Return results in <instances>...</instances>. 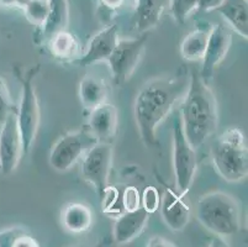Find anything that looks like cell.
I'll return each mask as SVG.
<instances>
[{
	"mask_svg": "<svg viewBox=\"0 0 248 247\" xmlns=\"http://www.w3.org/2000/svg\"><path fill=\"white\" fill-rule=\"evenodd\" d=\"M189 78L188 69L180 67L177 76L152 79L140 89L134 112L140 136L146 146L158 144L157 129L174 106L182 103L188 90Z\"/></svg>",
	"mask_w": 248,
	"mask_h": 247,
	"instance_id": "cell-1",
	"label": "cell"
},
{
	"mask_svg": "<svg viewBox=\"0 0 248 247\" xmlns=\"http://www.w3.org/2000/svg\"><path fill=\"white\" fill-rule=\"evenodd\" d=\"M179 114L183 131L194 148L202 146L217 128V101L197 69L190 72L189 87Z\"/></svg>",
	"mask_w": 248,
	"mask_h": 247,
	"instance_id": "cell-2",
	"label": "cell"
},
{
	"mask_svg": "<svg viewBox=\"0 0 248 247\" xmlns=\"http://www.w3.org/2000/svg\"><path fill=\"white\" fill-rule=\"evenodd\" d=\"M211 158L216 172L229 183H238L248 174L247 145L242 131L229 129L211 145Z\"/></svg>",
	"mask_w": 248,
	"mask_h": 247,
	"instance_id": "cell-3",
	"label": "cell"
},
{
	"mask_svg": "<svg viewBox=\"0 0 248 247\" xmlns=\"http://www.w3.org/2000/svg\"><path fill=\"white\" fill-rule=\"evenodd\" d=\"M197 216L206 230L220 237L240 231L241 213L236 199L224 192H211L199 199Z\"/></svg>",
	"mask_w": 248,
	"mask_h": 247,
	"instance_id": "cell-4",
	"label": "cell"
},
{
	"mask_svg": "<svg viewBox=\"0 0 248 247\" xmlns=\"http://www.w3.org/2000/svg\"><path fill=\"white\" fill-rule=\"evenodd\" d=\"M41 66L35 65L29 69H22L19 66L14 67V74L21 83V100L16 108V116L19 128L21 131L24 153H29L37 136L41 112L40 101L35 88V78L40 73Z\"/></svg>",
	"mask_w": 248,
	"mask_h": 247,
	"instance_id": "cell-5",
	"label": "cell"
},
{
	"mask_svg": "<svg viewBox=\"0 0 248 247\" xmlns=\"http://www.w3.org/2000/svg\"><path fill=\"white\" fill-rule=\"evenodd\" d=\"M197 168V148L189 144L183 131L180 114L177 113L173 125V171L178 192L183 196H186L190 189Z\"/></svg>",
	"mask_w": 248,
	"mask_h": 247,
	"instance_id": "cell-6",
	"label": "cell"
},
{
	"mask_svg": "<svg viewBox=\"0 0 248 247\" xmlns=\"http://www.w3.org/2000/svg\"><path fill=\"white\" fill-rule=\"evenodd\" d=\"M147 40L148 35L143 33L136 38L117 41L114 51L107 61L109 63L115 84L123 85L131 78L141 61Z\"/></svg>",
	"mask_w": 248,
	"mask_h": 247,
	"instance_id": "cell-7",
	"label": "cell"
},
{
	"mask_svg": "<svg viewBox=\"0 0 248 247\" xmlns=\"http://www.w3.org/2000/svg\"><path fill=\"white\" fill-rule=\"evenodd\" d=\"M96 141L85 128L67 132L57 140L49 153V165L55 171L66 172L87 152Z\"/></svg>",
	"mask_w": 248,
	"mask_h": 247,
	"instance_id": "cell-8",
	"label": "cell"
},
{
	"mask_svg": "<svg viewBox=\"0 0 248 247\" xmlns=\"http://www.w3.org/2000/svg\"><path fill=\"white\" fill-rule=\"evenodd\" d=\"M112 166V146L110 142L98 141L85 153L82 162V176L101 198L109 183Z\"/></svg>",
	"mask_w": 248,
	"mask_h": 247,
	"instance_id": "cell-9",
	"label": "cell"
},
{
	"mask_svg": "<svg viewBox=\"0 0 248 247\" xmlns=\"http://www.w3.org/2000/svg\"><path fill=\"white\" fill-rule=\"evenodd\" d=\"M16 108L0 124V172L4 176L13 173L19 166L22 155H25Z\"/></svg>",
	"mask_w": 248,
	"mask_h": 247,
	"instance_id": "cell-10",
	"label": "cell"
},
{
	"mask_svg": "<svg viewBox=\"0 0 248 247\" xmlns=\"http://www.w3.org/2000/svg\"><path fill=\"white\" fill-rule=\"evenodd\" d=\"M231 45L232 31L230 30L229 26L217 24L211 27L206 49L202 60V69L199 71L200 76L206 83L213 78L217 66L225 60Z\"/></svg>",
	"mask_w": 248,
	"mask_h": 247,
	"instance_id": "cell-11",
	"label": "cell"
},
{
	"mask_svg": "<svg viewBox=\"0 0 248 247\" xmlns=\"http://www.w3.org/2000/svg\"><path fill=\"white\" fill-rule=\"evenodd\" d=\"M117 41H119V26L109 25V26L104 27L103 30L99 31L90 38L85 52H83L82 56L73 63L82 66V67H87L95 62L108 61L116 46Z\"/></svg>",
	"mask_w": 248,
	"mask_h": 247,
	"instance_id": "cell-12",
	"label": "cell"
},
{
	"mask_svg": "<svg viewBox=\"0 0 248 247\" xmlns=\"http://www.w3.org/2000/svg\"><path fill=\"white\" fill-rule=\"evenodd\" d=\"M85 129L96 141L111 142L119 129L117 109L108 101L93 109L89 112Z\"/></svg>",
	"mask_w": 248,
	"mask_h": 247,
	"instance_id": "cell-13",
	"label": "cell"
},
{
	"mask_svg": "<svg viewBox=\"0 0 248 247\" xmlns=\"http://www.w3.org/2000/svg\"><path fill=\"white\" fill-rule=\"evenodd\" d=\"M183 194L179 192L167 188L163 198L161 199V213L164 223L170 230L182 231L189 223L190 217V208L184 200Z\"/></svg>",
	"mask_w": 248,
	"mask_h": 247,
	"instance_id": "cell-14",
	"label": "cell"
},
{
	"mask_svg": "<svg viewBox=\"0 0 248 247\" xmlns=\"http://www.w3.org/2000/svg\"><path fill=\"white\" fill-rule=\"evenodd\" d=\"M148 214L142 207L132 212H125L117 216L114 226V237L117 244L134 241L142 234L148 223Z\"/></svg>",
	"mask_w": 248,
	"mask_h": 247,
	"instance_id": "cell-15",
	"label": "cell"
},
{
	"mask_svg": "<svg viewBox=\"0 0 248 247\" xmlns=\"http://www.w3.org/2000/svg\"><path fill=\"white\" fill-rule=\"evenodd\" d=\"M168 4L169 0H135V29L143 33L157 26Z\"/></svg>",
	"mask_w": 248,
	"mask_h": 247,
	"instance_id": "cell-16",
	"label": "cell"
},
{
	"mask_svg": "<svg viewBox=\"0 0 248 247\" xmlns=\"http://www.w3.org/2000/svg\"><path fill=\"white\" fill-rule=\"evenodd\" d=\"M48 10L44 25L38 29V42L45 41L61 31L68 30L69 1L68 0H47Z\"/></svg>",
	"mask_w": 248,
	"mask_h": 247,
	"instance_id": "cell-17",
	"label": "cell"
},
{
	"mask_svg": "<svg viewBox=\"0 0 248 247\" xmlns=\"http://www.w3.org/2000/svg\"><path fill=\"white\" fill-rule=\"evenodd\" d=\"M49 53L61 62H72L82 56V46L79 40L68 30L61 31L46 41Z\"/></svg>",
	"mask_w": 248,
	"mask_h": 247,
	"instance_id": "cell-18",
	"label": "cell"
},
{
	"mask_svg": "<svg viewBox=\"0 0 248 247\" xmlns=\"http://www.w3.org/2000/svg\"><path fill=\"white\" fill-rule=\"evenodd\" d=\"M234 33L248 38V0H224L216 9Z\"/></svg>",
	"mask_w": 248,
	"mask_h": 247,
	"instance_id": "cell-19",
	"label": "cell"
},
{
	"mask_svg": "<svg viewBox=\"0 0 248 247\" xmlns=\"http://www.w3.org/2000/svg\"><path fill=\"white\" fill-rule=\"evenodd\" d=\"M108 94H109V88L103 79L96 78L90 74L80 79L78 95H79L83 108L88 113L98 108L101 104L107 103Z\"/></svg>",
	"mask_w": 248,
	"mask_h": 247,
	"instance_id": "cell-20",
	"label": "cell"
},
{
	"mask_svg": "<svg viewBox=\"0 0 248 247\" xmlns=\"http://www.w3.org/2000/svg\"><path fill=\"white\" fill-rule=\"evenodd\" d=\"M210 24L198 25L194 31H191L180 44V54L189 62H199L202 60L205 49L207 46V40L211 31Z\"/></svg>",
	"mask_w": 248,
	"mask_h": 247,
	"instance_id": "cell-21",
	"label": "cell"
},
{
	"mask_svg": "<svg viewBox=\"0 0 248 247\" xmlns=\"http://www.w3.org/2000/svg\"><path fill=\"white\" fill-rule=\"evenodd\" d=\"M62 224L72 234L87 232L93 224V213L83 203H72L62 213Z\"/></svg>",
	"mask_w": 248,
	"mask_h": 247,
	"instance_id": "cell-22",
	"label": "cell"
},
{
	"mask_svg": "<svg viewBox=\"0 0 248 247\" xmlns=\"http://www.w3.org/2000/svg\"><path fill=\"white\" fill-rule=\"evenodd\" d=\"M37 246H40V244L21 229H9V230L0 231V247Z\"/></svg>",
	"mask_w": 248,
	"mask_h": 247,
	"instance_id": "cell-23",
	"label": "cell"
},
{
	"mask_svg": "<svg viewBox=\"0 0 248 247\" xmlns=\"http://www.w3.org/2000/svg\"><path fill=\"white\" fill-rule=\"evenodd\" d=\"M198 6H199V0H169L168 4L173 19L180 25L188 20L191 13L198 10Z\"/></svg>",
	"mask_w": 248,
	"mask_h": 247,
	"instance_id": "cell-24",
	"label": "cell"
},
{
	"mask_svg": "<svg viewBox=\"0 0 248 247\" xmlns=\"http://www.w3.org/2000/svg\"><path fill=\"white\" fill-rule=\"evenodd\" d=\"M47 10H48L47 0H30L24 8L26 19L38 29L44 25L46 20Z\"/></svg>",
	"mask_w": 248,
	"mask_h": 247,
	"instance_id": "cell-25",
	"label": "cell"
},
{
	"mask_svg": "<svg viewBox=\"0 0 248 247\" xmlns=\"http://www.w3.org/2000/svg\"><path fill=\"white\" fill-rule=\"evenodd\" d=\"M161 205V197H159L158 190L155 187H147L143 190L141 198V207L148 213L153 214L159 209Z\"/></svg>",
	"mask_w": 248,
	"mask_h": 247,
	"instance_id": "cell-26",
	"label": "cell"
},
{
	"mask_svg": "<svg viewBox=\"0 0 248 247\" xmlns=\"http://www.w3.org/2000/svg\"><path fill=\"white\" fill-rule=\"evenodd\" d=\"M16 108L15 104L11 101L10 92L6 85L5 81L0 77V124L5 120L9 113Z\"/></svg>",
	"mask_w": 248,
	"mask_h": 247,
	"instance_id": "cell-27",
	"label": "cell"
},
{
	"mask_svg": "<svg viewBox=\"0 0 248 247\" xmlns=\"http://www.w3.org/2000/svg\"><path fill=\"white\" fill-rule=\"evenodd\" d=\"M121 204L125 212H132L141 207V197L135 187H127L124 190Z\"/></svg>",
	"mask_w": 248,
	"mask_h": 247,
	"instance_id": "cell-28",
	"label": "cell"
},
{
	"mask_svg": "<svg viewBox=\"0 0 248 247\" xmlns=\"http://www.w3.org/2000/svg\"><path fill=\"white\" fill-rule=\"evenodd\" d=\"M99 1V13L101 15L107 17L108 15H114L117 11L120 10L121 8L126 5L127 0H98ZM109 21V20H108Z\"/></svg>",
	"mask_w": 248,
	"mask_h": 247,
	"instance_id": "cell-29",
	"label": "cell"
},
{
	"mask_svg": "<svg viewBox=\"0 0 248 247\" xmlns=\"http://www.w3.org/2000/svg\"><path fill=\"white\" fill-rule=\"evenodd\" d=\"M224 0H199V6L198 9L202 11H213L216 10L218 6L222 4Z\"/></svg>",
	"mask_w": 248,
	"mask_h": 247,
	"instance_id": "cell-30",
	"label": "cell"
},
{
	"mask_svg": "<svg viewBox=\"0 0 248 247\" xmlns=\"http://www.w3.org/2000/svg\"><path fill=\"white\" fill-rule=\"evenodd\" d=\"M29 1L30 0H0V4L4 6H8V8L24 9Z\"/></svg>",
	"mask_w": 248,
	"mask_h": 247,
	"instance_id": "cell-31",
	"label": "cell"
},
{
	"mask_svg": "<svg viewBox=\"0 0 248 247\" xmlns=\"http://www.w3.org/2000/svg\"><path fill=\"white\" fill-rule=\"evenodd\" d=\"M148 247H155V246H163V247H167V246H174V244H170V241H168V240L163 239V237H152V239L148 241L147 244Z\"/></svg>",
	"mask_w": 248,
	"mask_h": 247,
	"instance_id": "cell-32",
	"label": "cell"
}]
</instances>
